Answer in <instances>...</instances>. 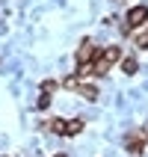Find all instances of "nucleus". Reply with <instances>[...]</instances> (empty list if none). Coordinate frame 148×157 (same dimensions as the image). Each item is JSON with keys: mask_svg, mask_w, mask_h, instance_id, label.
Wrapping results in <instances>:
<instances>
[{"mask_svg": "<svg viewBox=\"0 0 148 157\" xmlns=\"http://www.w3.org/2000/svg\"><path fill=\"white\" fill-rule=\"evenodd\" d=\"M62 86L65 89H77V95H83L86 101H98V89L92 86V83H86L83 77H77V74H74V77H65Z\"/></svg>", "mask_w": 148, "mask_h": 157, "instance_id": "obj_1", "label": "nucleus"}, {"mask_svg": "<svg viewBox=\"0 0 148 157\" xmlns=\"http://www.w3.org/2000/svg\"><path fill=\"white\" fill-rule=\"evenodd\" d=\"M124 21H127V24L122 27L124 33H131V30H136V27H142L148 21V6H133L131 12H127V18H124Z\"/></svg>", "mask_w": 148, "mask_h": 157, "instance_id": "obj_2", "label": "nucleus"}, {"mask_svg": "<svg viewBox=\"0 0 148 157\" xmlns=\"http://www.w3.org/2000/svg\"><path fill=\"white\" fill-rule=\"evenodd\" d=\"M145 142H148V133H142V131H136V133H127V151L131 154H142V148H145Z\"/></svg>", "mask_w": 148, "mask_h": 157, "instance_id": "obj_3", "label": "nucleus"}, {"mask_svg": "<svg viewBox=\"0 0 148 157\" xmlns=\"http://www.w3.org/2000/svg\"><path fill=\"white\" fill-rule=\"evenodd\" d=\"M95 56H98V51L92 48V42H83V44L77 48V65H80V68H83V65H89Z\"/></svg>", "mask_w": 148, "mask_h": 157, "instance_id": "obj_4", "label": "nucleus"}, {"mask_svg": "<svg viewBox=\"0 0 148 157\" xmlns=\"http://www.w3.org/2000/svg\"><path fill=\"white\" fill-rule=\"evenodd\" d=\"M98 56H101L107 65H113V62H119V59H122V51H119L116 44H110V48H104V51L98 53Z\"/></svg>", "mask_w": 148, "mask_h": 157, "instance_id": "obj_5", "label": "nucleus"}, {"mask_svg": "<svg viewBox=\"0 0 148 157\" xmlns=\"http://www.w3.org/2000/svg\"><path fill=\"white\" fill-rule=\"evenodd\" d=\"M80 131H83V119H71V122H65V136H77Z\"/></svg>", "mask_w": 148, "mask_h": 157, "instance_id": "obj_6", "label": "nucleus"}, {"mask_svg": "<svg viewBox=\"0 0 148 157\" xmlns=\"http://www.w3.org/2000/svg\"><path fill=\"white\" fill-rule=\"evenodd\" d=\"M122 71L124 74H136V71H139V62L133 59V56H127V59L122 62Z\"/></svg>", "mask_w": 148, "mask_h": 157, "instance_id": "obj_7", "label": "nucleus"}, {"mask_svg": "<svg viewBox=\"0 0 148 157\" xmlns=\"http://www.w3.org/2000/svg\"><path fill=\"white\" fill-rule=\"evenodd\" d=\"M136 48H142V51L148 48V30H145L142 36H136Z\"/></svg>", "mask_w": 148, "mask_h": 157, "instance_id": "obj_8", "label": "nucleus"}, {"mask_svg": "<svg viewBox=\"0 0 148 157\" xmlns=\"http://www.w3.org/2000/svg\"><path fill=\"white\" fill-rule=\"evenodd\" d=\"M47 104H51V95L42 92V98H39V110H47Z\"/></svg>", "mask_w": 148, "mask_h": 157, "instance_id": "obj_9", "label": "nucleus"}, {"mask_svg": "<svg viewBox=\"0 0 148 157\" xmlns=\"http://www.w3.org/2000/svg\"><path fill=\"white\" fill-rule=\"evenodd\" d=\"M53 89H56V83H53V80H47V83H42V92H47V95H51Z\"/></svg>", "mask_w": 148, "mask_h": 157, "instance_id": "obj_10", "label": "nucleus"}, {"mask_svg": "<svg viewBox=\"0 0 148 157\" xmlns=\"http://www.w3.org/2000/svg\"><path fill=\"white\" fill-rule=\"evenodd\" d=\"M53 157H65V154H53Z\"/></svg>", "mask_w": 148, "mask_h": 157, "instance_id": "obj_11", "label": "nucleus"}]
</instances>
